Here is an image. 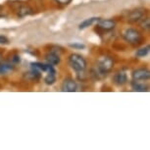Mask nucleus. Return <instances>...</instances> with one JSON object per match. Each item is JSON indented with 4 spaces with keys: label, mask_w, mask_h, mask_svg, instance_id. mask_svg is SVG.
Returning <instances> with one entry per match:
<instances>
[{
    "label": "nucleus",
    "mask_w": 150,
    "mask_h": 150,
    "mask_svg": "<svg viewBox=\"0 0 150 150\" xmlns=\"http://www.w3.org/2000/svg\"><path fill=\"white\" fill-rule=\"evenodd\" d=\"M114 66V61L111 57L109 56H104L98 61L97 68H96V75H98L99 77L103 78L106 77L107 74L113 69Z\"/></svg>",
    "instance_id": "nucleus-1"
},
{
    "label": "nucleus",
    "mask_w": 150,
    "mask_h": 150,
    "mask_svg": "<svg viewBox=\"0 0 150 150\" xmlns=\"http://www.w3.org/2000/svg\"><path fill=\"white\" fill-rule=\"evenodd\" d=\"M69 65L77 73H83L86 69V61L83 56L74 53L69 56Z\"/></svg>",
    "instance_id": "nucleus-2"
},
{
    "label": "nucleus",
    "mask_w": 150,
    "mask_h": 150,
    "mask_svg": "<svg viewBox=\"0 0 150 150\" xmlns=\"http://www.w3.org/2000/svg\"><path fill=\"white\" fill-rule=\"evenodd\" d=\"M125 40L132 45L138 44L141 41V35L138 30L134 29H128L124 33Z\"/></svg>",
    "instance_id": "nucleus-3"
},
{
    "label": "nucleus",
    "mask_w": 150,
    "mask_h": 150,
    "mask_svg": "<svg viewBox=\"0 0 150 150\" xmlns=\"http://www.w3.org/2000/svg\"><path fill=\"white\" fill-rule=\"evenodd\" d=\"M150 78V72L147 69H137L132 73L134 81H147Z\"/></svg>",
    "instance_id": "nucleus-4"
},
{
    "label": "nucleus",
    "mask_w": 150,
    "mask_h": 150,
    "mask_svg": "<svg viewBox=\"0 0 150 150\" xmlns=\"http://www.w3.org/2000/svg\"><path fill=\"white\" fill-rule=\"evenodd\" d=\"M77 83L73 79H66L62 83L61 90L64 92H75L77 90Z\"/></svg>",
    "instance_id": "nucleus-5"
},
{
    "label": "nucleus",
    "mask_w": 150,
    "mask_h": 150,
    "mask_svg": "<svg viewBox=\"0 0 150 150\" xmlns=\"http://www.w3.org/2000/svg\"><path fill=\"white\" fill-rule=\"evenodd\" d=\"M116 26V23L113 20H98L97 22V27L99 29H101L102 30L105 32H109V30H114V28Z\"/></svg>",
    "instance_id": "nucleus-6"
},
{
    "label": "nucleus",
    "mask_w": 150,
    "mask_h": 150,
    "mask_svg": "<svg viewBox=\"0 0 150 150\" xmlns=\"http://www.w3.org/2000/svg\"><path fill=\"white\" fill-rule=\"evenodd\" d=\"M45 59H46L47 63L49 65H51V66H56V65H58L60 63V55L56 51H54V50H52V51H50L48 53V54L45 56Z\"/></svg>",
    "instance_id": "nucleus-7"
},
{
    "label": "nucleus",
    "mask_w": 150,
    "mask_h": 150,
    "mask_svg": "<svg viewBox=\"0 0 150 150\" xmlns=\"http://www.w3.org/2000/svg\"><path fill=\"white\" fill-rule=\"evenodd\" d=\"M113 81L114 83L117 84V86H124V84L127 83L128 81V76L127 74L121 71V72H118L117 74H115L114 78H113Z\"/></svg>",
    "instance_id": "nucleus-8"
},
{
    "label": "nucleus",
    "mask_w": 150,
    "mask_h": 150,
    "mask_svg": "<svg viewBox=\"0 0 150 150\" xmlns=\"http://www.w3.org/2000/svg\"><path fill=\"white\" fill-rule=\"evenodd\" d=\"M46 73H47V76L45 77L44 81L48 86H51L56 81V71L54 68H53V66H50L49 70H48Z\"/></svg>",
    "instance_id": "nucleus-9"
},
{
    "label": "nucleus",
    "mask_w": 150,
    "mask_h": 150,
    "mask_svg": "<svg viewBox=\"0 0 150 150\" xmlns=\"http://www.w3.org/2000/svg\"><path fill=\"white\" fill-rule=\"evenodd\" d=\"M14 69V64L11 62L5 61L0 63V75H5V74L11 72Z\"/></svg>",
    "instance_id": "nucleus-10"
},
{
    "label": "nucleus",
    "mask_w": 150,
    "mask_h": 150,
    "mask_svg": "<svg viewBox=\"0 0 150 150\" xmlns=\"http://www.w3.org/2000/svg\"><path fill=\"white\" fill-rule=\"evenodd\" d=\"M142 16H143V13L141 12V11L134 10V11H132V12L129 13V15L128 17V20H129V23H137L142 18Z\"/></svg>",
    "instance_id": "nucleus-11"
},
{
    "label": "nucleus",
    "mask_w": 150,
    "mask_h": 150,
    "mask_svg": "<svg viewBox=\"0 0 150 150\" xmlns=\"http://www.w3.org/2000/svg\"><path fill=\"white\" fill-rule=\"evenodd\" d=\"M132 90H134V91H139V92H144L148 90V86H147L146 84L140 83V81H132Z\"/></svg>",
    "instance_id": "nucleus-12"
},
{
    "label": "nucleus",
    "mask_w": 150,
    "mask_h": 150,
    "mask_svg": "<svg viewBox=\"0 0 150 150\" xmlns=\"http://www.w3.org/2000/svg\"><path fill=\"white\" fill-rule=\"evenodd\" d=\"M98 18H95V17H93V18H89V19H86L84 20V21L83 23H81L80 26H79V28H80V30H84L86 29V28H88L90 26H92L94 23L98 22Z\"/></svg>",
    "instance_id": "nucleus-13"
},
{
    "label": "nucleus",
    "mask_w": 150,
    "mask_h": 150,
    "mask_svg": "<svg viewBox=\"0 0 150 150\" xmlns=\"http://www.w3.org/2000/svg\"><path fill=\"white\" fill-rule=\"evenodd\" d=\"M149 53V46H145V47H142L140 48V49H138L137 53H135V55H137V57H145V56Z\"/></svg>",
    "instance_id": "nucleus-14"
},
{
    "label": "nucleus",
    "mask_w": 150,
    "mask_h": 150,
    "mask_svg": "<svg viewBox=\"0 0 150 150\" xmlns=\"http://www.w3.org/2000/svg\"><path fill=\"white\" fill-rule=\"evenodd\" d=\"M30 14H32V9L28 6L22 7L21 9L19 10V16H21V17H24L26 15H30Z\"/></svg>",
    "instance_id": "nucleus-15"
},
{
    "label": "nucleus",
    "mask_w": 150,
    "mask_h": 150,
    "mask_svg": "<svg viewBox=\"0 0 150 150\" xmlns=\"http://www.w3.org/2000/svg\"><path fill=\"white\" fill-rule=\"evenodd\" d=\"M141 28H142V29H144V30H149L150 23H149V19L148 18L145 19L142 23H141Z\"/></svg>",
    "instance_id": "nucleus-16"
},
{
    "label": "nucleus",
    "mask_w": 150,
    "mask_h": 150,
    "mask_svg": "<svg viewBox=\"0 0 150 150\" xmlns=\"http://www.w3.org/2000/svg\"><path fill=\"white\" fill-rule=\"evenodd\" d=\"M70 46L73 47V48H77V49H83V48L86 47L83 44H81V43H73V44H70Z\"/></svg>",
    "instance_id": "nucleus-17"
},
{
    "label": "nucleus",
    "mask_w": 150,
    "mask_h": 150,
    "mask_svg": "<svg viewBox=\"0 0 150 150\" xmlns=\"http://www.w3.org/2000/svg\"><path fill=\"white\" fill-rule=\"evenodd\" d=\"M9 43V39L4 35H0V44H7Z\"/></svg>",
    "instance_id": "nucleus-18"
},
{
    "label": "nucleus",
    "mask_w": 150,
    "mask_h": 150,
    "mask_svg": "<svg viewBox=\"0 0 150 150\" xmlns=\"http://www.w3.org/2000/svg\"><path fill=\"white\" fill-rule=\"evenodd\" d=\"M11 63H13V64H18V63H20V56H18V55H14L13 57H12V59H11Z\"/></svg>",
    "instance_id": "nucleus-19"
},
{
    "label": "nucleus",
    "mask_w": 150,
    "mask_h": 150,
    "mask_svg": "<svg viewBox=\"0 0 150 150\" xmlns=\"http://www.w3.org/2000/svg\"><path fill=\"white\" fill-rule=\"evenodd\" d=\"M57 3L59 4H62V5H67V4H69L72 0H55Z\"/></svg>",
    "instance_id": "nucleus-20"
}]
</instances>
